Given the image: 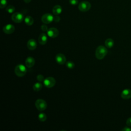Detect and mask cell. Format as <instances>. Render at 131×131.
<instances>
[{"label":"cell","mask_w":131,"mask_h":131,"mask_svg":"<svg viewBox=\"0 0 131 131\" xmlns=\"http://www.w3.org/2000/svg\"><path fill=\"white\" fill-rule=\"evenodd\" d=\"M14 72L17 76L23 77L26 74L27 72V69L23 64H19L15 67Z\"/></svg>","instance_id":"7a4b0ae2"},{"label":"cell","mask_w":131,"mask_h":131,"mask_svg":"<svg viewBox=\"0 0 131 131\" xmlns=\"http://www.w3.org/2000/svg\"><path fill=\"white\" fill-rule=\"evenodd\" d=\"M59 34V31L56 28H50L47 31L48 35L51 38L56 37Z\"/></svg>","instance_id":"9c48e42d"},{"label":"cell","mask_w":131,"mask_h":131,"mask_svg":"<svg viewBox=\"0 0 131 131\" xmlns=\"http://www.w3.org/2000/svg\"><path fill=\"white\" fill-rule=\"evenodd\" d=\"M56 83L55 79L52 77H47L43 80V84L46 87L48 88H52L55 85Z\"/></svg>","instance_id":"8992f818"},{"label":"cell","mask_w":131,"mask_h":131,"mask_svg":"<svg viewBox=\"0 0 131 131\" xmlns=\"http://www.w3.org/2000/svg\"><path fill=\"white\" fill-rule=\"evenodd\" d=\"M3 30L5 34H10L14 32L15 30V27L12 24H7L3 27Z\"/></svg>","instance_id":"ba28073f"},{"label":"cell","mask_w":131,"mask_h":131,"mask_svg":"<svg viewBox=\"0 0 131 131\" xmlns=\"http://www.w3.org/2000/svg\"><path fill=\"white\" fill-rule=\"evenodd\" d=\"M24 1L26 3H29L31 0H24Z\"/></svg>","instance_id":"f1b7e54d"},{"label":"cell","mask_w":131,"mask_h":131,"mask_svg":"<svg viewBox=\"0 0 131 131\" xmlns=\"http://www.w3.org/2000/svg\"><path fill=\"white\" fill-rule=\"evenodd\" d=\"M25 22L28 26H31L34 23V19L31 16H27L25 18Z\"/></svg>","instance_id":"2e32d148"},{"label":"cell","mask_w":131,"mask_h":131,"mask_svg":"<svg viewBox=\"0 0 131 131\" xmlns=\"http://www.w3.org/2000/svg\"><path fill=\"white\" fill-rule=\"evenodd\" d=\"M55 59L56 62L59 64H63L66 63V58L65 56L62 53H58L56 55Z\"/></svg>","instance_id":"30bf717a"},{"label":"cell","mask_w":131,"mask_h":131,"mask_svg":"<svg viewBox=\"0 0 131 131\" xmlns=\"http://www.w3.org/2000/svg\"><path fill=\"white\" fill-rule=\"evenodd\" d=\"M91 7V4L88 1H82L79 4L78 9L82 12L89 11Z\"/></svg>","instance_id":"277c9868"},{"label":"cell","mask_w":131,"mask_h":131,"mask_svg":"<svg viewBox=\"0 0 131 131\" xmlns=\"http://www.w3.org/2000/svg\"><path fill=\"white\" fill-rule=\"evenodd\" d=\"M36 79L37 80L39 81V82H41V81H43V80H45L44 79V77L43 75H41V74H39L36 77Z\"/></svg>","instance_id":"603a6c76"},{"label":"cell","mask_w":131,"mask_h":131,"mask_svg":"<svg viewBox=\"0 0 131 131\" xmlns=\"http://www.w3.org/2000/svg\"><path fill=\"white\" fill-rule=\"evenodd\" d=\"M28 48L30 50H34L37 47V42L34 39H31L27 42Z\"/></svg>","instance_id":"7c38bea8"},{"label":"cell","mask_w":131,"mask_h":131,"mask_svg":"<svg viewBox=\"0 0 131 131\" xmlns=\"http://www.w3.org/2000/svg\"><path fill=\"white\" fill-rule=\"evenodd\" d=\"M126 124L128 126L131 127V117L128 118L126 120Z\"/></svg>","instance_id":"484cf974"},{"label":"cell","mask_w":131,"mask_h":131,"mask_svg":"<svg viewBox=\"0 0 131 131\" xmlns=\"http://www.w3.org/2000/svg\"><path fill=\"white\" fill-rule=\"evenodd\" d=\"M35 105L37 109L39 111H44L47 106V104L46 102L41 99H37L35 103Z\"/></svg>","instance_id":"3957f363"},{"label":"cell","mask_w":131,"mask_h":131,"mask_svg":"<svg viewBox=\"0 0 131 131\" xmlns=\"http://www.w3.org/2000/svg\"><path fill=\"white\" fill-rule=\"evenodd\" d=\"M60 19V17L58 16H57V15H56L54 17V21H55V22H56V23L59 21Z\"/></svg>","instance_id":"4316f807"},{"label":"cell","mask_w":131,"mask_h":131,"mask_svg":"<svg viewBox=\"0 0 131 131\" xmlns=\"http://www.w3.org/2000/svg\"><path fill=\"white\" fill-rule=\"evenodd\" d=\"M42 85L41 83H40V82H36L33 85V89L35 91H39L42 89Z\"/></svg>","instance_id":"ac0fdd59"},{"label":"cell","mask_w":131,"mask_h":131,"mask_svg":"<svg viewBox=\"0 0 131 131\" xmlns=\"http://www.w3.org/2000/svg\"><path fill=\"white\" fill-rule=\"evenodd\" d=\"M25 64L28 68H31L33 67L35 64V60L34 58L31 56L28 57L26 59Z\"/></svg>","instance_id":"5bb4252c"},{"label":"cell","mask_w":131,"mask_h":131,"mask_svg":"<svg viewBox=\"0 0 131 131\" xmlns=\"http://www.w3.org/2000/svg\"><path fill=\"white\" fill-rule=\"evenodd\" d=\"M107 50L106 48L103 46H99L96 50L95 56L98 59H103L107 54Z\"/></svg>","instance_id":"6da1fadb"},{"label":"cell","mask_w":131,"mask_h":131,"mask_svg":"<svg viewBox=\"0 0 131 131\" xmlns=\"http://www.w3.org/2000/svg\"><path fill=\"white\" fill-rule=\"evenodd\" d=\"M53 13L55 15H58L60 14L62 12V8L60 5H55L52 9Z\"/></svg>","instance_id":"9a60e30c"},{"label":"cell","mask_w":131,"mask_h":131,"mask_svg":"<svg viewBox=\"0 0 131 131\" xmlns=\"http://www.w3.org/2000/svg\"><path fill=\"white\" fill-rule=\"evenodd\" d=\"M78 0H69V3L72 5H76L78 4Z\"/></svg>","instance_id":"cb8c5ba5"},{"label":"cell","mask_w":131,"mask_h":131,"mask_svg":"<svg viewBox=\"0 0 131 131\" xmlns=\"http://www.w3.org/2000/svg\"><path fill=\"white\" fill-rule=\"evenodd\" d=\"M122 131H131V128L128 126H125L122 129Z\"/></svg>","instance_id":"83f0119b"},{"label":"cell","mask_w":131,"mask_h":131,"mask_svg":"<svg viewBox=\"0 0 131 131\" xmlns=\"http://www.w3.org/2000/svg\"><path fill=\"white\" fill-rule=\"evenodd\" d=\"M7 5V0H1V5L0 8L1 9L4 8Z\"/></svg>","instance_id":"7402d4cb"},{"label":"cell","mask_w":131,"mask_h":131,"mask_svg":"<svg viewBox=\"0 0 131 131\" xmlns=\"http://www.w3.org/2000/svg\"><path fill=\"white\" fill-rule=\"evenodd\" d=\"M6 10L9 13H12L15 11V7L12 5H9L6 8Z\"/></svg>","instance_id":"ffe728a7"},{"label":"cell","mask_w":131,"mask_h":131,"mask_svg":"<svg viewBox=\"0 0 131 131\" xmlns=\"http://www.w3.org/2000/svg\"><path fill=\"white\" fill-rule=\"evenodd\" d=\"M38 119L40 121L43 122L47 120V116L46 115L43 113H41L38 115Z\"/></svg>","instance_id":"d6986e66"},{"label":"cell","mask_w":131,"mask_h":131,"mask_svg":"<svg viewBox=\"0 0 131 131\" xmlns=\"http://www.w3.org/2000/svg\"><path fill=\"white\" fill-rule=\"evenodd\" d=\"M47 40H48V37L47 35L45 33H42L40 34L38 37V42L40 45H43L46 44L47 42Z\"/></svg>","instance_id":"4fadbf2b"},{"label":"cell","mask_w":131,"mask_h":131,"mask_svg":"<svg viewBox=\"0 0 131 131\" xmlns=\"http://www.w3.org/2000/svg\"><path fill=\"white\" fill-rule=\"evenodd\" d=\"M66 66L69 69H73L74 68V66H75V64L73 62H72V61H67L66 63Z\"/></svg>","instance_id":"44dd1931"},{"label":"cell","mask_w":131,"mask_h":131,"mask_svg":"<svg viewBox=\"0 0 131 131\" xmlns=\"http://www.w3.org/2000/svg\"><path fill=\"white\" fill-rule=\"evenodd\" d=\"M121 97L124 99H128L131 98V90L126 89L123 90L121 93Z\"/></svg>","instance_id":"8fae6325"},{"label":"cell","mask_w":131,"mask_h":131,"mask_svg":"<svg viewBox=\"0 0 131 131\" xmlns=\"http://www.w3.org/2000/svg\"><path fill=\"white\" fill-rule=\"evenodd\" d=\"M24 18V15L20 12H15L13 13L11 16L12 20L16 23H21Z\"/></svg>","instance_id":"5b68a950"},{"label":"cell","mask_w":131,"mask_h":131,"mask_svg":"<svg viewBox=\"0 0 131 131\" xmlns=\"http://www.w3.org/2000/svg\"><path fill=\"white\" fill-rule=\"evenodd\" d=\"M41 29L43 31H47L48 29V27L47 25H42L41 26Z\"/></svg>","instance_id":"d4e9b609"},{"label":"cell","mask_w":131,"mask_h":131,"mask_svg":"<svg viewBox=\"0 0 131 131\" xmlns=\"http://www.w3.org/2000/svg\"><path fill=\"white\" fill-rule=\"evenodd\" d=\"M114 45V40L112 38H108L105 41V45L108 48H111Z\"/></svg>","instance_id":"e0dca14e"},{"label":"cell","mask_w":131,"mask_h":131,"mask_svg":"<svg viewBox=\"0 0 131 131\" xmlns=\"http://www.w3.org/2000/svg\"><path fill=\"white\" fill-rule=\"evenodd\" d=\"M41 19L43 23L48 24L54 20V16L50 13H46L42 16Z\"/></svg>","instance_id":"52a82bcc"}]
</instances>
